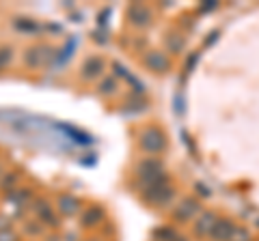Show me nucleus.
<instances>
[{"label":"nucleus","mask_w":259,"mask_h":241,"mask_svg":"<svg viewBox=\"0 0 259 241\" xmlns=\"http://www.w3.org/2000/svg\"><path fill=\"white\" fill-rule=\"evenodd\" d=\"M110 15V9H104L102 13H100V26L102 28H106V18Z\"/></svg>","instance_id":"obj_34"},{"label":"nucleus","mask_w":259,"mask_h":241,"mask_svg":"<svg viewBox=\"0 0 259 241\" xmlns=\"http://www.w3.org/2000/svg\"><path fill=\"white\" fill-rule=\"evenodd\" d=\"M194 190H197V194H201L203 198H209V196H212V192H209V190L203 186V183H197V186H194Z\"/></svg>","instance_id":"obj_30"},{"label":"nucleus","mask_w":259,"mask_h":241,"mask_svg":"<svg viewBox=\"0 0 259 241\" xmlns=\"http://www.w3.org/2000/svg\"><path fill=\"white\" fill-rule=\"evenodd\" d=\"M166 45H168V50L171 52H180L184 47V39L180 35H168L166 37Z\"/></svg>","instance_id":"obj_21"},{"label":"nucleus","mask_w":259,"mask_h":241,"mask_svg":"<svg viewBox=\"0 0 259 241\" xmlns=\"http://www.w3.org/2000/svg\"><path fill=\"white\" fill-rule=\"evenodd\" d=\"M80 207H82V203H80V198L71 196V194H61L59 200H56V211H59L61 215H76L80 211Z\"/></svg>","instance_id":"obj_8"},{"label":"nucleus","mask_w":259,"mask_h":241,"mask_svg":"<svg viewBox=\"0 0 259 241\" xmlns=\"http://www.w3.org/2000/svg\"><path fill=\"white\" fill-rule=\"evenodd\" d=\"M26 230L30 232V235H39V232H44V228L39 226L37 222H28V224H26Z\"/></svg>","instance_id":"obj_29"},{"label":"nucleus","mask_w":259,"mask_h":241,"mask_svg":"<svg viewBox=\"0 0 259 241\" xmlns=\"http://www.w3.org/2000/svg\"><path fill=\"white\" fill-rule=\"evenodd\" d=\"M127 20L136 28H145L151 24V9L143 3H132L127 7Z\"/></svg>","instance_id":"obj_4"},{"label":"nucleus","mask_w":259,"mask_h":241,"mask_svg":"<svg viewBox=\"0 0 259 241\" xmlns=\"http://www.w3.org/2000/svg\"><path fill=\"white\" fill-rule=\"evenodd\" d=\"M166 147V136L158 127H147L141 134V149L147 153H160Z\"/></svg>","instance_id":"obj_2"},{"label":"nucleus","mask_w":259,"mask_h":241,"mask_svg":"<svg viewBox=\"0 0 259 241\" xmlns=\"http://www.w3.org/2000/svg\"><path fill=\"white\" fill-rule=\"evenodd\" d=\"M15 183H18V174H15V172H7L3 179H0V188L7 190V192H13Z\"/></svg>","instance_id":"obj_19"},{"label":"nucleus","mask_w":259,"mask_h":241,"mask_svg":"<svg viewBox=\"0 0 259 241\" xmlns=\"http://www.w3.org/2000/svg\"><path fill=\"white\" fill-rule=\"evenodd\" d=\"M63 130L67 132L71 138H76L74 142H80V144H93V136H89V134H82V132H78L76 127H69V125H63Z\"/></svg>","instance_id":"obj_15"},{"label":"nucleus","mask_w":259,"mask_h":241,"mask_svg":"<svg viewBox=\"0 0 259 241\" xmlns=\"http://www.w3.org/2000/svg\"><path fill=\"white\" fill-rule=\"evenodd\" d=\"M35 213H37V218L41 220L44 224H48V226H52L56 228L59 226V220H56V215H54V209L50 207V203L48 200H35Z\"/></svg>","instance_id":"obj_9"},{"label":"nucleus","mask_w":259,"mask_h":241,"mask_svg":"<svg viewBox=\"0 0 259 241\" xmlns=\"http://www.w3.org/2000/svg\"><path fill=\"white\" fill-rule=\"evenodd\" d=\"M9 228H11V220L0 213V230H9Z\"/></svg>","instance_id":"obj_32"},{"label":"nucleus","mask_w":259,"mask_h":241,"mask_svg":"<svg viewBox=\"0 0 259 241\" xmlns=\"http://www.w3.org/2000/svg\"><path fill=\"white\" fill-rule=\"evenodd\" d=\"M199 209H201V205H199L194 198H182V200H180V205L175 207L173 215H175V220H177V222H188L192 215H197V213H199Z\"/></svg>","instance_id":"obj_7"},{"label":"nucleus","mask_w":259,"mask_h":241,"mask_svg":"<svg viewBox=\"0 0 259 241\" xmlns=\"http://www.w3.org/2000/svg\"><path fill=\"white\" fill-rule=\"evenodd\" d=\"M13 26L18 28V30H22V33H28V35H35V33L41 30V26H39L37 22H32L28 18H18V20L13 22Z\"/></svg>","instance_id":"obj_14"},{"label":"nucleus","mask_w":259,"mask_h":241,"mask_svg":"<svg viewBox=\"0 0 259 241\" xmlns=\"http://www.w3.org/2000/svg\"><path fill=\"white\" fill-rule=\"evenodd\" d=\"M175 241H188V239H186V237H180V235H177V239Z\"/></svg>","instance_id":"obj_36"},{"label":"nucleus","mask_w":259,"mask_h":241,"mask_svg":"<svg viewBox=\"0 0 259 241\" xmlns=\"http://www.w3.org/2000/svg\"><path fill=\"white\" fill-rule=\"evenodd\" d=\"M102 71H104V61L100 56H89L82 63V67H80V76H82V80H95Z\"/></svg>","instance_id":"obj_10"},{"label":"nucleus","mask_w":259,"mask_h":241,"mask_svg":"<svg viewBox=\"0 0 259 241\" xmlns=\"http://www.w3.org/2000/svg\"><path fill=\"white\" fill-rule=\"evenodd\" d=\"M173 194H175V188L171 186V181H164V183H160V186H153L149 190H145L143 192V198L147 200L149 205L162 207V205H166L168 200L173 198Z\"/></svg>","instance_id":"obj_3"},{"label":"nucleus","mask_w":259,"mask_h":241,"mask_svg":"<svg viewBox=\"0 0 259 241\" xmlns=\"http://www.w3.org/2000/svg\"><path fill=\"white\" fill-rule=\"evenodd\" d=\"M0 241H20V237L13 228H9V230H0Z\"/></svg>","instance_id":"obj_27"},{"label":"nucleus","mask_w":259,"mask_h":241,"mask_svg":"<svg viewBox=\"0 0 259 241\" xmlns=\"http://www.w3.org/2000/svg\"><path fill=\"white\" fill-rule=\"evenodd\" d=\"M233 228H236V224H233L231 220H225V218H218V222H216V228L212 230V237L214 241H227L229 239V235L233 232Z\"/></svg>","instance_id":"obj_11"},{"label":"nucleus","mask_w":259,"mask_h":241,"mask_svg":"<svg viewBox=\"0 0 259 241\" xmlns=\"http://www.w3.org/2000/svg\"><path fill=\"white\" fill-rule=\"evenodd\" d=\"M117 88V80H115V76H108V78H104L102 82H100V86H97V91H100V95H110L112 91Z\"/></svg>","instance_id":"obj_17"},{"label":"nucleus","mask_w":259,"mask_h":241,"mask_svg":"<svg viewBox=\"0 0 259 241\" xmlns=\"http://www.w3.org/2000/svg\"><path fill=\"white\" fill-rule=\"evenodd\" d=\"M93 41L102 43V45L106 43V41H108V39H106V30H104V28H102V30H93Z\"/></svg>","instance_id":"obj_28"},{"label":"nucleus","mask_w":259,"mask_h":241,"mask_svg":"<svg viewBox=\"0 0 259 241\" xmlns=\"http://www.w3.org/2000/svg\"><path fill=\"white\" fill-rule=\"evenodd\" d=\"M112 69L117 71V76H123V78L127 76V69H125L123 65H121V63H112Z\"/></svg>","instance_id":"obj_33"},{"label":"nucleus","mask_w":259,"mask_h":241,"mask_svg":"<svg viewBox=\"0 0 259 241\" xmlns=\"http://www.w3.org/2000/svg\"><path fill=\"white\" fill-rule=\"evenodd\" d=\"M11 47L9 45H3V47H0V71H3L7 65H9V63H11Z\"/></svg>","instance_id":"obj_22"},{"label":"nucleus","mask_w":259,"mask_h":241,"mask_svg":"<svg viewBox=\"0 0 259 241\" xmlns=\"http://www.w3.org/2000/svg\"><path fill=\"white\" fill-rule=\"evenodd\" d=\"M216 222H218V215L212 211H201L197 222H194V232L199 237H209L212 230L216 228Z\"/></svg>","instance_id":"obj_5"},{"label":"nucleus","mask_w":259,"mask_h":241,"mask_svg":"<svg viewBox=\"0 0 259 241\" xmlns=\"http://www.w3.org/2000/svg\"><path fill=\"white\" fill-rule=\"evenodd\" d=\"M127 110H123L125 112V114H127V112H130V114H134V112H143L145 108H147V103H145V101H132V103H127Z\"/></svg>","instance_id":"obj_26"},{"label":"nucleus","mask_w":259,"mask_h":241,"mask_svg":"<svg viewBox=\"0 0 259 241\" xmlns=\"http://www.w3.org/2000/svg\"><path fill=\"white\" fill-rule=\"evenodd\" d=\"M125 80H127L130 84H132V88H134V93H136V95H143V93H145V84L141 82L139 78H134L132 74H127V76H125Z\"/></svg>","instance_id":"obj_23"},{"label":"nucleus","mask_w":259,"mask_h":241,"mask_svg":"<svg viewBox=\"0 0 259 241\" xmlns=\"http://www.w3.org/2000/svg\"><path fill=\"white\" fill-rule=\"evenodd\" d=\"M153 239H156V241H175L177 232L171 226H160V228L153 230Z\"/></svg>","instance_id":"obj_16"},{"label":"nucleus","mask_w":259,"mask_h":241,"mask_svg":"<svg viewBox=\"0 0 259 241\" xmlns=\"http://www.w3.org/2000/svg\"><path fill=\"white\" fill-rule=\"evenodd\" d=\"M104 220V209L102 207H91V209H84V213L80 215V224L84 228H91V226H97Z\"/></svg>","instance_id":"obj_12"},{"label":"nucleus","mask_w":259,"mask_h":241,"mask_svg":"<svg viewBox=\"0 0 259 241\" xmlns=\"http://www.w3.org/2000/svg\"><path fill=\"white\" fill-rule=\"evenodd\" d=\"M218 37H221V33H218V30H214V33H209V37L205 39V45H212L214 41H218Z\"/></svg>","instance_id":"obj_35"},{"label":"nucleus","mask_w":259,"mask_h":241,"mask_svg":"<svg viewBox=\"0 0 259 241\" xmlns=\"http://www.w3.org/2000/svg\"><path fill=\"white\" fill-rule=\"evenodd\" d=\"M9 198L13 200V203L24 205L26 200L32 198V194H30V190H13V192H9Z\"/></svg>","instance_id":"obj_18"},{"label":"nucleus","mask_w":259,"mask_h":241,"mask_svg":"<svg viewBox=\"0 0 259 241\" xmlns=\"http://www.w3.org/2000/svg\"><path fill=\"white\" fill-rule=\"evenodd\" d=\"M199 52H192L190 54V58L188 61H186V76H190L192 74V69H194V65H197V63H199Z\"/></svg>","instance_id":"obj_25"},{"label":"nucleus","mask_w":259,"mask_h":241,"mask_svg":"<svg viewBox=\"0 0 259 241\" xmlns=\"http://www.w3.org/2000/svg\"><path fill=\"white\" fill-rule=\"evenodd\" d=\"M227 241H250V232L246 228H242V226H236Z\"/></svg>","instance_id":"obj_20"},{"label":"nucleus","mask_w":259,"mask_h":241,"mask_svg":"<svg viewBox=\"0 0 259 241\" xmlns=\"http://www.w3.org/2000/svg\"><path fill=\"white\" fill-rule=\"evenodd\" d=\"M24 63H26L28 67H39L41 65V50H39V45H32L28 50H24Z\"/></svg>","instance_id":"obj_13"},{"label":"nucleus","mask_w":259,"mask_h":241,"mask_svg":"<svg viewBox=\"0 0 259 241\" xmlns=\"http://www.w3.org/2000/svg\"><path fill=\"white\" fill-rule=\"evenodd\" d=\"M145 65H147L151 71H156V74H166L168 69H171V61H168V56L164 52H147L145 54Z\"/></svg>","instance_id":"obj_6"},{"label":"nucleus","mask_w":259,"mask_h":241,"mask_svg":"<svg viewBox=\"0 0 259 241\" xmlns=\"http://www.w3.org/2000/svg\"><path fill=\"white\" fill-rule=\"evenodd\" d=\"M212 9H216V3H214V0H205V3L199 7L201 13H207V11H212Z\"/></svg>","instance_id":"obj_31"},{"label":"nucleus","mask_w":259,"mask_h":241,"mask_svg":"<svg viewBox=\"0 0 259 241\" xmlns=\"http://www.w3.org/2000/svg\"><path fill=\"white\" fill-rule=\"evenodd\" d=\"M164 181H171L168 174L164 172V164L156 157H145L143 162L136 166V186L141 188V192L149 190L153 186H160Z\"/></svg>","instance_id":"obj_1"},{"label":"nucleus","mask_w":259,"mask_h":241,"mask_svg":"<svg viewBox=\"0 0 259 241\" xmlns=\"http://www.w3.org/2000/svg\"><path fill=\"white\" fill-rule=\"evenodd\" d=\"M173 110H175V114H184L186 112V99H184V95L182 93H175V99H173Z\"/></svg>","instance_id":"obj_24"}]
</instances>
